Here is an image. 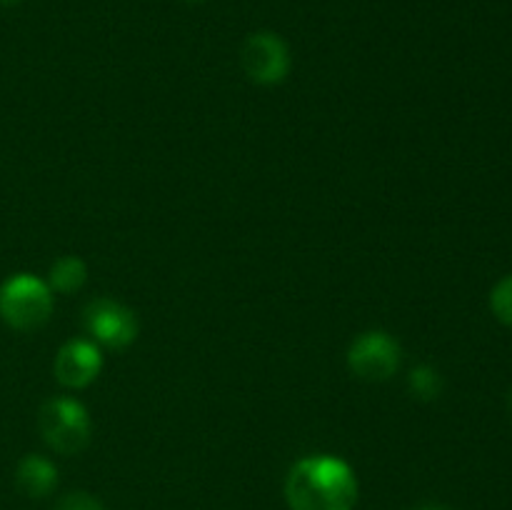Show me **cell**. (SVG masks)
Here are the masks:
<instances>
[{
    "mask_svg": "<svg viewBox=\"0 0 512 510\" xmlns=\"http://www.w3.org/2000/svg\"><path fill=\"white\" fill-rule=\"evenodd\" d=\"M55 510H105V508L98 498L83 493V490H75V493L63 495V498L58 500V505H55Z\"/></svg>",
    "mask_w": 512,
    "mask_h": 510,
    "instance_id": "12",
    "label": "cell"
},
{
    "mask_svg": "<svg viewBox=\"0 0 512 510\" xmlns=\"http://www.w3.org/2000/svg\"><path fill=\"white\" fill-rule=\"evenodd\" d=\"M190 3H205V0H190Z\"/></svg>",
    "mask_w": 512,
    "mask_h": 510,
    "instance_id": "15",
    "label": "cell"
},
{
    "mask_svg": "<svg viewBox=\"0 0 512 510\" xmlns=\"http://www.w3.org/2000/svg\"><path fill=\"white\" fill-rule=\"evenodd\" d=\"M85 328L100 345L123 350L138 338V318L130 308L110 298H98L85 308Z\"/></svg>",
    "mask_w": 512,
    "mask_h": 510,
    "instance_id": "6",
    "label": "cell"
},
{
    "mask_svg": "<svg viewBox=\"0 0 512 510\" xmlns=\"http://www.w3.org/2000/svg\"><path fill=\"white\" fill-rule=\"evenodd\" d=\"M240 65L258 85H278L290 73V50L275 33H253L240 48Z\"/></svg>",
    "mask_w": 512,
    "mask_h": 510,
    "instance_id": "4",
    "label": "cell"
},
{
    "mask_svg": "<svg viewBox=\"0 0 512 510\" xmlns=\"http://www.w3.org/2000/svg\"><path fill=\"white\" fill-rule=\"evenodd\" d=\"M88 280V268L80 258L75 255H65V258H58L50 268L48 285L50 290H58V293H75L80 290Z\"/></svg>",
    "mask_w": 512,
    "mask_h": 510,
    "instance_id": "9",
    "label": "cell"
},
{
    "mask_svg": "<svg viewBox=\"0 0 512 510\" xmlns=\"http://www.w3.org/2000/svg\"><path fill=\"white\" fill-rule=\"evenodd\" d=\"M38 428L45 443L60 455H75L88 448L90 418L83 405L73 398H50L38 415Z\"/></svg>",
    "mask_w": 512,
    "mask_h": 510,
    "instance_id": "3",
    "label": "cell"
},
{
    "mask_svg": "<svg viewBox=\"0 0 512 510\" xmlns=\"http://www.w3.org/2000/svg\"><path fill=\"white\" fill-rule=\"evenodd\" d=\"M425 510H440V508H425Z\"/></svg>",
    "mask_w": 512,
    "mask_h": 510,
    "instance_id": "16",
    "label": "cell"
},
{
    "mask_svg": "<svg viewBox=\"0 0 512 510\" xmlns=\"http://www.w3.org/2000/svg\"><path fill=\"white\" fill-rule=\"evenodd\" d=\"M490 308H493L495 318H498L500 323L510 325L512 328V275H508V278H503L495 285L493 293H490Z\"/></svg>",
    "mask_w": 512,
    "mask_h": 510,
    "instance_id": "11",
    "label": "cell"
},
{
    "mask_svg": "<svg viewBox=\"0 0 512 510\" xmlns=\"http://www.w3.org/2000/svg\"><path fill=\"white\" fill-rule=\"evenodd\" d=\"M290 510H353L358 503V478L345 460L333 455L303 458L285 480Z\"/></svg>",
    "mask_w": 512,
    "mask_h": 510,
    "instance_id": "1",
    "label": "cell"
},
{
    "mask_svg": "<svg viewBox=\"0 0 512 510\" xmlns=\"http://www.w3.org/2000/svg\"><path fill=\"white\" fill-rule=\"evenodd\" d=\"M15 483L28 498H45L58 485V470L48 458L40 455H25L15 470Z\"/></svg>",
    "mask_w": 512,
    "mask_h": 510,
    "instance_id": "8",
    "label": "cell"
},
{
    "mask_svg": "<svg viewBox=\"0 0 512 510\" xmlns=\"http://www.w3.org/2000/svg\"><path fill=\"white\" fill-rule=\"evenodd\" d=\"M53 313V290L30 273L10 275L0 285V318L15 330L43 328Z\"/></svg>",
    "mask_w": 512,
    "mask_h": 510,
    "instance_id": "2",
    "label": "cell"
},
{
    "mask_svg": "<svg viewBox=\"0 0 512 510\" xmlns=\"http://www.w3.org/2000/svg\"><path fill=\"white\" fill-rule=\"evenodd\" d=\"M103 368V355L90 340H70L55 355V378L65 388H85L98 378Z\"/></svg>",
    "mask_w": 512,
    "mask_h": 510,
    "instance_id": "7",
    "label": "cell"
},
{
    "mask_svg": "<svg viewBox=\"0 0 512 510\" xmlns=\"http://www.w3.org/2000/svg\"><path fill=\"white\" fill-rule=\"evenodd\" d=\"M508 413H510V420H512V390H510V395H508Z\"/></svg>",
    "mask_w": 512,
    "mask_h": 510,
    "instance_id": "13",
    "label": "cell"
},
{
    "mask_svg": "<svg viewBox=\"0 0 512 510\" xmlns=\"http://www.w3.org/2000/svg\"><path fill=\"white\" fill-rule=\"evenodd\" d=\"M20 0H0V5H18Z\"/></svg>",
    "mask_w": 512,
    "mask_h": 510,
    "instance_id": "14",
    "label": "cell"
},
{
    "mask_svg": "<svg viewBox=\"0 0 512 510\" xmlns=\"http://www.w3.org/2000/svg\"><path fill=\"white\" fill-rule=\"evenodd\" d=\"M410 390L413 395H418L420 400H435L443 390V380H440L438 370H433L430 365H420L410 373Z\"/></svg>",
    "mask_w": 512,
    "mask_h": 510,
    "instance_id": "10",
    "label": "cell"
},
{
    "mask_svg": "<svg viewBox=\"0 0 512 510\" xmlns=\"http://www.w3.org/2000/svg\"><path fill=\"white\" fill-rule=\"evenodd\" d=\"M348 368L360 380L380 383L395 375L400 368V345L383 330H370L358 335L348 350Z\"/></svg>",
    "mask_w": 512,
    "mask_h": 510,
    "instance_id": "5",
    "label": "cell"
}]
</instances>
